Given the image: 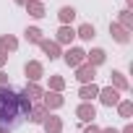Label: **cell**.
Instances as JSON below:
<instances>
[{
	"label": "cell",
	"instance_id": "6da1fadb",
	"mask_svg": "<svg viewBox=\"0 0 133 133\" xmlns=\"http://www.w3.org/2000/svg\"><path fill=\"white\" fill-rule=\"evenodd\" d=\"M21 120V112H18V94L5 86L0 89V133H11V128H16Z\"/></svg>",
	"mask_w": 133,
	"mask_h": 133
},
{
	"label": "cell",
	"instance_id": "7a4b0ae2",
	"mask_svg": "<svg viewBox=\"0 0 133 133\" xmlns=\"http://www.w3.org/2000/svg\"><path fill=\"white\" fill-rule=\"evenodd\" d=\"M63 60H65V65H68V68H78V65H84L86 63V52L81 50V47H68L63 52Z\"/></svg>",
	"mask_w": 133,
	"mask_h": 133
},
{
	"label": "cell",
	"instance_id": "3957f363",
	"mask_svg": "<svg viewBox=\"0 0 133 133\" xmlns=\"http://www.w3.org/2000/svg\"><path fill=\"white\" fill-rule=\"evenodd\" d=\"M24 76H26L31 84H37L39 78H44V65H42L39 60H29V63L24 65Z\"/></svg>",
	"mask_w": 133,
	"mask_h": 133
},
{
	"label": "cell",
	"instance_id": "277c9868",
	"mask_svg": "<svg viewBox=\"0 0 133 133\" xmlns=\"http://www.w3.org/2000/svg\"><path fill=\"white\" fill-rule=\"evenodd\" d=\"M99 102L104 104V107H115L117 102H120V91L117 89H112V86H99Z\"/></svg>",
	"mask_w": 133,
	"mask_h": 133
},
{
	"label": "cell",
	"instance_id": "5b68a950",
	"mask_svg": "<svg viewBox=\"0 0 133 133\" xmlns=\"http://www.w3.org/2000/svg\"><path fill=\"white\" fill-rule=\"evenodd\" d=\"M63 104H65L63 94H57V91H44V97H42V107H44L47 112H52V110H60Z\"/></svg>",
	"mask_w": 133,
	"mask_h": 133
},
{
	"label": "cell",
	"instance_id": "8992f818",
	"mask_svg": "<svg viewBox=\"0 0 133 133\" xmlns=\"http://www.w3.org/2000/svg\"><path fill=\"white\" fill-rule=\"evenodd\" d=\"M73 39H76V29L73 26H60L57 34H55V42L60 47H73Z\"/></svg>",
	"mask_w": 133,
	"mask_h": 133
},
{
	"label": "cell",
	"instance_id": "52a82bcc",
	"mask_svg": "<svg viewBox=\"0 0 133 133\" xmlns=\"http://www.w3.org/2000/svg\"><path fill=\"white\" fill-rule=\"evenodd\" d=\"M97 78V68H94V65H89V63H84V65H78V68H76V81L84 86V84H91Z\"/></svg>",
	"mask_w": 133,
	"mask_h": 133
},
{
	"label": "cell",
	"instance_id": "ba28073f",
	"mask_svg": "<svg viewBox=\"0 0 133 133\" xmlns=\"http://www.w3.org/2000/svg\"><path fill=\"white\" fill-rule=\"evenodd\" d=\"M76 117H78L81 123H94V117H97V107H94L91 102H81V104L76 107Z\"/></svg>",
	"mask_w": 133,
	"mask_h": 133
},
{
	"label": "cell",
	"instance_id": "9c48e42d",
	"mask_svg": "<svg viewBox=\"0 0 133 133\" xmlns=\"http://www.w3.org/2000/svg\"><path fill=\"white\" fill-rule=\"evenodd\" d=\"M39 50H42L50 60H57V57L63 55V47H60L55 39H42V42H39Z\"/></svg>",
	"mask_w": 133,
	"mask_h": 133
},
{
	"label": "cell",
	"instance_id": "30bf717a",
	"mask_svg": "<svg viewBox=\"0 0 133 133\" xmlns=\"http://www.w3.org/2000/svg\"><path fill=\"white\" fill-rule=\"evenodd\" d=\"M110 34H112V39H115L117 44H128V42H130V31H128V29H123L117 21H112V24H110Z\"/></svg>",
	"mask_w": 133,
	"mask_h": 133
},
{
	"label": "cell",
	"instance_id": "8fae6325",
	"mask_svg": "<svg viewBox=\"0 0 133 133\" xmlns=\"http://www.w3.org/2000/svg\"><path fill=\"white\" fill-rule=\"evenodd\" d=\"M42 125H44V133H63V120L57 115H52V112H47V117L42 120Z\"/></svg>",
	"mask_w": 133,
	"mask_h": 133
},
{
	"label": "cell",
	"instance_id": "7c38bea8",
	"mask_svg": "<svg viewBox=\"0 0 133 133\" xmlns=\"http://www.w3.org/2000/svg\"><path fill=\"white\" fill-rule=\"evenodd\" d=\"M110 81H112L110 86L117 89V91H128V89H130V84H128V78H125L123 71H112V73H110Z\"/></svg>",
	"mask_w": 133,
	"mask_h": 133
},
{
	"label": "cell",
	"instance_id": "4fadbf2b",
	"mask_svg": "<svg viewBox=\"0 0 133 133\" xmlns=\"http://www.w3.org/2000/svg\"><path fill=\"white\" fill-rule=\"evenodd\" d=\"M76 16H78V13H76V8H73V5H63V8L57 11V18H60V26H71V24L76 21Z\"/></svg>",
	"mask_w": 133,
	"mask_h": 133
},
{
	"label": "cell",
	"instance_id": "5bb4252c",
	"mask_svg": "<svg viewBox=\"0 0 133 133\" xmlns=\"http://www.w3.org/2000/svg\"><path fill=\"white\" fill-rule=\"evenodd\" d=\"M26 13L31 16V18H44V3L42 0H26Z\"/></svg>",
	"mask_w": 133,
	"mask_h": 133
},
{
	"label": "cell",
	"instance_id": "9a60e30c",
	"mask_svg": "<svg viewBox=\"0 0 133 133\" xmlns=\"http://www.w3.org/2000/svg\"><path fill=\"white\" fill-rule=\"evenodd\" d=\"M104 60H107V52H104L102 47H94V50H89V52H86V63H89V65H94V68H97V65H102Z\"/></svg>",
	"mask_w": 133,
	"mask_h": 133
},
{
	"label": "cell",
	"instance_id": "2e32d148",
	"mask_svg": "<svg viewBox=\"0 0 133 133\" xmlns=\"http://www.w3.org/2000/svg\"><path fill=\"white\" fill-rule=\"evenodd\" d=\"M97 94H99V86H97L94 81H91V84H84V86L78 89V97H81V102H91Z\"/></svg>",
	"mask_w": 133,
	"mask_h": 133
},
{
	"label": "cell",
	"instance_id": "e0dca14e",
	"mask_svg": "<svg viewBox=\"0 0 133 133\" xmlns=\"http://www.w3.org/2000/svg\"><path fill=\"white\" fill-rule=\"evenodd\" d=\"M76 37H78V39H84V42H91V39L97 37V29H94V24H81V26L76 29Z\"/></svg>",
	"mask_w": 133,
	"mask_h": 133
},
{
	"label": "cell",
	"instance_id": "ac0fdd59",
	"mask_svg": "<svg viewBox=\"0 0 133 133\" xmlns=\"http://www.w3.org/2000/svg\"><path fill=\"white\" fill-rule=\"evenodd\" d=\"M16 94H18V112H21V117H29V112H31L34 102L26 97V91H16Z\"/></svg>",
	"mask_w": 133,
	"mask_h": 133
},
{
	"label": "cell",
	"instance_id": "d6986e66",
	"mask_svg": "<svg viewBox=\"0 0 133 133\" xmlns=\"http://www.w3.org/2000/svg\"><path fill=\"white\" fill-rule=\"evenodd\" d=\"M0 50H5V52H16L18 50V39L13 34H3L0 37Z\"/></svg>",
	"mask_w": 133,
	"mask_h": 133
},
{
	"label": "cell",
	"instance_id": "ffe728a7",
	"mask_svg": "<svg viewBox=\"0 0 133 133\" xmlns=\"http://www.w3.org/2000/svg\"><path fill=\"white\" fill-rule=\"evenodd\" d=\"M24 37H26V42H31V44H39V42L44 39V34H42V29H39V26H26Z\"/></svg>",
	"mask_w": 133,
	"mask_h": 133
},
{
	"label": "cell",
	"instance_id": "44dd1931",
	"mask_svg": "<svg viewBox=\"0 0 133 133\" xmlns=\"http://www.w3.org/2000/svg\"><path fill=\"white\" fill-rule=\"evenodd\" d=\"M44 117H47V110H44L42 104H34L26 120H29V123H37V125H42V120H44Z\"/></svg>",
	"mask_w": 133,
	"mask_h": 133
},
{
	"label": "cell",
	"instance_id": "7402d4cb",
	"mask_svg": "<svg viewBox=\"0 0 133 133\" xmlns=\"http://www.w3.org/2000/svg\"><path fill=\"white\" fill-rule=\"evenodd\" d=\"M117 24H120L123 29H128V31H133V13H130L128 8H123V11L117 13Z\"/></svg>",
	"mask_w": 133,
	"mask_h": 133
},
{
	"label": "cell",
	"instance_id": "603a6c76",
	"mask_svg": "<svg viewBox=\"0 0 133 133\" xmlns=\"http://www.w3.org/2000/svg\"><path fill=\"white\" fill-rule=\"evenodd\" d=\"M115 107H117V115H120V117L130 120V115H133V102H130V99H120Z\"/></svg>",
	"mask_w": 133,
	"mask_h": 133
},
{
	"label": "cell",
	"instance_id": "cb8c5ba5",
	"mask_svg": "<svg viewBox=\"0 0 133 133\" xmlns=\"http://www.w3.org/2000/svg\"><path fill=\"white\" fill-rule=\"evenodd\" d=\"M24 91H26V97H29L31 102H34V99H42V97H44V89H42L39 84H31V81L26 84V89H24Z\"/></svg>",
	"mask_w": 133,
	"mask_h": 133
},
{
	"label": "cell",
	"instance_id": "d4e9b609",
	"mask_svg": "<svg viewBox=\"0 0 133 133\" xmlns=\"http://www.w3.org/2000/svg\"><path fill=\"white\" fill-rule=\"evenodd\" d=\"M63 89H65V78L57 76V73H52V76H50V91H57V94H60Z\"/></svg>",
	"mask_w": 133,
	"mask_h": 133
},
{
	"label": "cell",
	"instance_id": "484cf974",
	"mask_svg": "<svg viewBox=\"0 0 133 133\" xmlns=\"http://www.w3.org/2000/svg\"><path fill=\"white\" fill-rule=\"evenodd\" d=\"M5 86H11V78H8L3 71H0V89H5Z\"/></svg>",
	"mask_w": 133,
	"mask_h": 133
},
{
	"label": "cell",
	"instance_id": "4316f807",
	"mask_svg": "<svg viewBox=\"0 0 133 133\" xmlns=\"http://www.w3.org/2000/svg\"><path fill=\"white\" fill-rule=\"evenodd\" d=\"M99 130H102V128H99V125H94V123H89V125L84 128V133H99Z\"/></svg>",
	"mask_w": 133,
	"mask_h": 133
},
{
	"label": "cell",
	"instance_id": "83f0119b",
	"mask_svg": "<svg viewBox=\"0 0 133 133\" xmlns=\"http://www.w3.org/2000/svg\"><path fill=\"white\" fill-rule=\"evenodd\" d=\"M8 63V52L5 50H0V71H3V65Z\"/></svg>",
	"mask_w": 133,
	"mask_h": 133
},
{
	"label": "cell",
	"instance_id": "f1b7e54d",
	"mask_svg": "<svg viewBox=\"0 0 133 133\" xmlns=\"http://www.w3.org/2000/svg\"><path fill=\"white\" fill-rule=\"evenodd\" d=\"M99 133H120V130H117V128H102Z\"/></svg>",
	"mask_w": 133,
	"mask_h": 133
},
{
	"label": "cell",
	"instance_id": "f546056e",
	"mask_svg": "<svg viewBox=\"0 0 133 133\" xmlns=\"http://www.w3.org/2000/svg\"><path fill=\"white\" fill-rule=\"evenodd\" d=\"M120 133H133V125H130V123H128V125H125V128H123V130H120Z\"/></svg>",
	"mask_w": 133,
	"mask_h": 133
},
{
	"label": "cell",
	"instance_id": "4dcf8cb0",
	"mask_svg": "<svg viewBox=\"0 0 133 133\" xmlns=\"http://www.w3.org/2000/svg\"><path fill=\"white\" fill-rule=\"evenodd\" d=\"M13 3H16V5H26V0H13Z\"/></svg>",
	"mask_w": 133,
	"mask_h": 133
},
{
	"label": "cell",
	"instance_id": "1f68e13d",
	"mask_svg": "<svg viewBox=\"0 0 133 133\" xmlns=\"http://www.w3.org/2000/svg\"><path fill=\"white\" fill-rule=\"evenodd\" d=\"M125 3H128V11H130V8H133V0H125Z\"/></svg>",
	"mask_w": 133,
	"mask_h": 133
}]
</instances>
